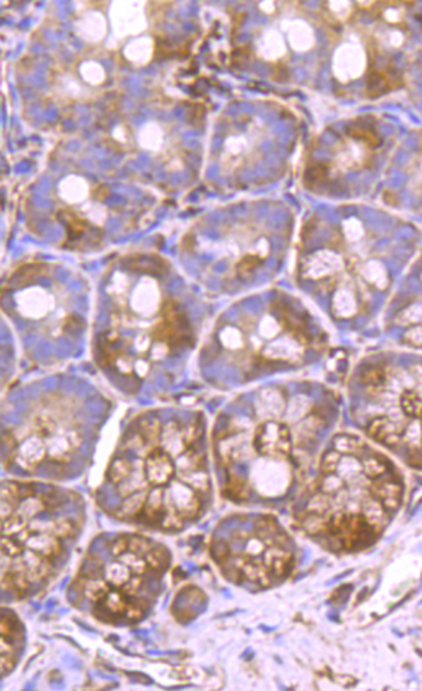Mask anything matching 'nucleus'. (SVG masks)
I'll return each instance as SVG.
<instances>
[{"label":"nucleus","instance_id":"nucleus-17","mask_svg":"<svg viewBox=\"0 0 422 691\" xmlns=\"http://www.w3.org/2000/svg\"><path fill=\"white\" fill-rule=\"evenodd\" d=\"M351 134L353 136L359 138V139H364L367 142H372L373 145H376V142H377L376 132L373 129L367 128V126L366 128L364 126H353Z\"/></svg>","mask_w":422,"mask_h":691},{"label":"nucleus","instance_id":"nucleus-3","mask_svg":"<svg viewBox=\"0 0 422 691\" xmlns=\"http://www.w3.org/2000/svg\"><path fill=\"white\" fill-rule=\"evenodd\" d=\"M211 541V557L227 580L256 589L284 580L294 567V547L288 534L271 516L249 524L220 526Z\"/></svg>","mask_w":422,"mask_h":691},{"label":"nucleus","instance_id":"nucleus-14","mask_svg":"<svg viewBox=\"0 0 422 691\" xmlns=\"http://www.w3.org/2000/svg\"><path fill=\"white\" fill-rule=\"evenodd\" d=\"M261 264H262V259L259 256H256V254H247V256H244L238 261V264L235 267L237 276L241 277V278L242 277H249Z\"/></svg>","mask_w":422,"mask_h":691},{"label":"nucleus","instance_id":"nucleus-7","mask_svg":"<svg viewBox=\"0 0 422 691\" xmlns=\"http://www.w3.org/2000/svg\"><path fill=\"white\" fill-rule=\"evenodd\" d=\"M366 433L377 442L387 447H397L403 442L404 428L387 416H377L367 423Z\"/></svg>","mask_w":422,"mask_h":691},{"label":"nucleus","instance_id":"nucleus-16","mask_svg":"<svg viewBox=\"0 0 422 691\" xmlns=\"http://www.w3.org/2000/svg\"><path fill=\"white\" fill-rule=\"evenodd\" d=\"M327 168L324 165H313L305 172V180L308 186L320 185L327 178Z\"/></svg>","mask_w":422,"mask_h":691},{"label":"nucleus","instance_id":"nucleus-18","mask_svg":"<svg viewBox=\"0 0 422 691\" xmlns=\"http://www.w3.org/2000/svg\"><path fill=\"white\" fill-rule=\"evenodd\" d=\"M404 342H407L409 344L416 346V347H422V326L410 329L404 334Z\"/></svg>","mask_w":422,"mask_h":691},{"label":"nucleus","instance_id":"nucleus-9","mask_svg":"<svg viewBox=\"0 0 422 691\" xmlns=\"http://www.w3.org/2000/svg\"><path fill=\"white\" fill-rule=\"evenodd\" d=\"M399 86V77L393 76L390 72L384 70H374L369 73L367 82H366V89H367V96L376 97L382 96L383 93L396 89Z\"/></svg>","mask_w":422,"mask_h":691},{"label":"nucleus","instance_id":"nucleus-10","mask_svg":"<svg viewBox=\"0 0 422 691\" xmlns=\"http://www.w3.org/2000/svg\"><path fill=\"white\" fill-rule=\"evenodd\" d=\"M58 218L67 227L68 239L72 241V244H73V241H77L79 238H82L87 232V228H89L87 221L82 219L77 214L72 212L70 210H61L58 212Z\"/></svg>","mask_w":422,"mask_h":691},{"label":"nucleus","instance_id":"nucleus-2","mask_svg":"<svg viewBox=\"0 0 422 691\" xmlns=\"http://www.w3.org/2000/svg\"><path fill=\"white\" fill-rule=\"evenodd\" d=\"M171 564L162 544L139 534H119L90 551L73 579V594L87 602L96 620L110 626L137 624L153 606Z\"/></svg>","mask_w":422,"mask_h":691},{"label":"nucleus","instance_id":"nucleus-4","mask_svg":"<svg viewBox=\"0 0 422 691\" xmlns=\"http://www.w3.org/2000/svg\"><path fill=\"white\" fill-rule=\"evenodd\" d=\"M152 339L165 344L169 350L192 343L190 325L175 300L163 301L161 320L152 329Z\"/></svg>","mask_w":422,"mask_h":691},{"label":"nucleus","instance_id":"nucleus-15","mask_svg":"<svg viewBox=\"0 0 422 691\" xmlns=\"http://www.w3.org/2000/svg\"><path fill=\"white\" fill-rule=\"evenodd\" d=\"M360 381L367 386H380L386 381V373L379 367H367L362 371Z\"/></svg>","mask_w":422,"mask_h":691},{"label":"nucleus","instance_id":"nucleus-13","mask_svg":"<svg viewBox=\"0 0 422 691\" xmlns=\"http://www.w3.org/2000/svg\"><path fill=\"white\" fill-rule=\"evenodd\" d=\"M401 409L411 419H422V398L413 392L407 391L401 396Z\"/></svg>","mask_w":422,"mask_h":691},{"label":"nucleus","instance_id":"nucleus-6","mask_svg":"<svg viewBox=\"0 0 422 691\" xmlns=\"http://www.w3.org/2000/svg\"><path fill=\"white\" fill-rule=\"evenodd\" d=\"M1 673H10L24 646V627L13 610L1 609Z\"/></svg>","mask_w":422,"mask_h":691},{"label":"nucleus","instance_id":"nucleus-11","mask_svg":"<svg viewBox=\"0 0 422 691\" xmlns=\"http://www.w3.org/2000/svg\"><path fill=\"white\" fill-rule=\"evenodd\" d=\"M332 445H334L335 450H338L341 454H345V455L360 454L366 450V445L363 444V441L356 436H352V435L337 436L332 441Z\"/></svg>","mask_w":422,"mask_h":691},{"label":"nucleus","instance_id":"nucleus-1","mask_svg":"<svg viewBox=\"0 0 422 691\" xmlns=\"http://www.w3.org/2000/svg\"><path fill=\"white\" fill-rule=\"evenodd\" d=\"M73 494L55 486L40 489L34 482L6 481L1 485V587L24 597L31 587L51 579L77 535L82 514L68 511Z\"/></svg>","mask_w":422,"mask_h":691},{"label":"nucleus","instance_id":"nucleus-12","mask_svg":"<svg viewBox=\"0 0 422 691\" xmlns=\"http://www.w3.org/2000/svg\"><path fill=\"white\" fill-rule=\"evenodd\" d=\"M45 268L47 267H44L43 264H27L24 267L17 268L11 280H16V284L21 287V285H26L27 283L34 281L37 277L45 276L47 274Z\"/></svg>","mask_w":422,"mask_h":691},{"label":"nucleus","instance_id":"nucleus-5","mask_svg":"<svg viewBox=\"0 0 422 691\" xmlns=\"http://www.w3.org/2000/svg\"><path fill=\"white\" fill-rule=\"evenodd\" d=\"M252 448L261 457L281 458L290 455L293 448L290 429L276 420L258 425L252 436Z\"/></svg>","mask_w":422,"mask_h":691},{"label":"nucleus","instance_id":"nucleus-8","mask_svg":"<svg viewBox=\"0 0 422 691\" xmlns=\"http://www.w3.org/2000/svg\"><path fill=\"white\" fill-rule=\"evenodd\" d=\"M124 340L114 332H106L99 337V359L104 366H116L126 353Z\"/></svg>","mask_w":422,"mask_h":691}]
</instances>
